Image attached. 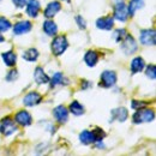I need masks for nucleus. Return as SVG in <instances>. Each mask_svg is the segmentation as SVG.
<instances>
[{"label":"nucleus","mask_w":156,"mask_h":156,"mask_svg":"<svg viewBox=\"0 0 156 156\" xmlns=\"http://www.w3.org/2000/svg\"><path fill=\"white\" fill-rule=\"evenodd\" d=\"M105 137V132H102V130L96 129L95 131H83L79 135V140L83 144H91V143H96V142H101L102 138Z\"/></svg>","instance_id":"f257e3e1"},{"label":"nucleus","mask_w":156,"mask_h":156,"mask_svg":"<svg viewBox=\"0 0 156 156\" xmlns=\"http://www.w3.org/2000/svg\"><path fill=\"white\" fill-rule=\"evenodd\" d=\"M155 119V113L151 109H143L139 108L133 114L132 120L135 124H140V122H151Z\"/></svg>","instance_id":"f03ea898"},{"label":"nucleus","mask_w":156,"mask_h":156,"mask_svg":"<svg viewBox=\"0 0 156 156\" xmlns=\"http://www.w3.org/2000/svg\"><path fill=\"white\" fill-rule=\"evenodd\" d=\"M69 47V42L67 39L64 35H59L55 36L54 40L52 41V52L54 55H61Z\"/></svg>","instance_id":"7ed1b4c3"},{"label":"nucleus","mask_w":156,"mask_h":156,"mask_svg":"<svg viewBox=\"0 0 156 156\" xmlns=\"http://www.w3.org/2000/svg\"><path fill=\"white\" fill-rule=\"evenodd\" d=\"M17 125L16 121H13L10 117H6L0 120V132L4 136H10L17 131Z\"/></svg>","instance_id":"20e7f679"},{"label":"nucleus","mask_w":156,"mask_h":156,"mask_svg":"<svg viewBox=\"0 0 156 156\" xmlns=\"http://www.w3.org/2000/svg\"><path fill=\"white\" fill-rule=\"evenodd\" d=\"M120 42H121V49L125 54H133L137 51V43L131 35L127 34Z\"/></svg>","instance_id":"39448f33"},{"label":"nucleus","mask_w":156,"mask_h":156,"mask_svg":"<svg viewBox=\"0 0 156 156\" xmlns=\"http://www.w3.org/2000/svg\"><path fill=\"white\" fill-rule=\"evenodd\" d=\"M139 40L145 46H155L156 36L155 30L154 29H145V30H140V35Z\"/></svg>","instance_id":"423d86ee"},{"label":"nucleus","mask_w":156,"mask_h":156,"mask_svg":"<svg viewBox=\"0 0 156 156\" xmlns=\"http://www.w3.org/2000/svg\"><path fill=\"white\" fill-rule=\"evenodd\" d=\"M117 83V75L113 71H103L101 75V85L105 88H112Z\"/></svg>","instance_id":"0eeeda50"},{"label":"nucleus","mask_w":156,"mask_h":156,"mask_svg":"<svg viewBox=\"0 0 156 156\" xmlns=\"http://www.w3.org/2000/svg\"><path fill=\"white\" fill-rule=\"evenodd\" d=\"M127 17H129L127 6L122 1H119L114 6V18L119 22H125L127 20Z\"/></svg>","instance_id":"6e6552de"},{"label":"nucleus","mask_w":156,"mask_h":156,"mask_svg":"<svg viewBox=\"0 0 156 156\" xmlns=\"http://www.w3.org/2000/svg\"><path fill=\"white\" fill-rule=\"evenodd\" d=\"M53 115L55 118V120L60 122V124H64V122H66L67 121V119H69V112H67V109H66V107L65 106H57L54 109H53Z\"/></svg>","instance_id":"1a4fd4ad"},{"label":"nucleus","mask_w":156,"mask_h":156,"mask_svg":"<svg viewBox=\"0 0 156 156\" xmlns=\"http://www.w3.org/2000/svg\"><path fill=\"white\" fill-rule=\"evenodd\" d=\"M15 121L20 125V126H29L33 121L31 115L29 114V112L27 111H20L16 115H15Z\"/></svg>","instance_id":"9d476101"},{"label":"nucleus","mask_w":156,"mask_h":156,"mask_svg":"<svg viewBox=\"0 0 156 156\" xmlns=\"http://www.w3.org/2000/svg\"><path fill=\"white\" fill-rule=\"evenodd\" d=\"M61 9V5L59 1H52L48 4V6L46 7V10L43 11V16L46 18H53Z\"/></svg>","instance_id":"9b49d317"},{"label":"nucleus","mask_w":156,"mask_h":156,"mask_svg":"<svg viewBox=\"0 0 156 156\" xmlns=\"http://www.w3.org/2000/svg\"><path fill=\"white\" fill-rule=\"evenodd\" d=\"M42 100V96L40 95L39 93H35V91H31L29 94L25 95V98H23V103L28 107H33V106H36L39 105Z\"/></svg>","instance_id":"f8f14e48"},{"label":"nucleus","mask_w":156,"mask_h":156,"mask_svg":"<svg viewBox=\"0 0 156 156\" xmlns=\"http://www.w3.org/2000/svg\"><path fill=\"white\" fill-rule=\"evenodd\" d=\"M30 29H31V23L29 20H20L16 25H13V33H15V35L25 34V33L30 31Z\"/></svg>","instance_id":"ddd939ff"},{"label":"nucleus","mask_w":156,"mask_h":156,"mask_svg":"<svg viewBox=\"0 0 156 156\" xmlns=\"http://www.w3.org/2000/svg\"><path fill=\"white\" fill-rule=\"evenodd\" d=\"M27 2H28L27 4V13H28V16H30L33 18L37 17V15L40 12V2L37 0H29Z\"/></svg>","instance_id":"4468645a"},{"label":"nucleus","mask_w":156,"mask_h":156,"mask_svg":"<svg viewBox=\"0 0 156 156\" xmlns=\"http://www.w3.org/2000/svg\"><path fill=\"white\" fill-rule=\"evenodd\" d=\"M113 24H114V20L111 16L102 17V18H98L96 20V27L98 29H102V30H111L113 28Z\"/></svg>","instance_id":"2eb2a0df"},{"label":"nucleus","mask_w":156,"mask_h":156,"mask_svg":"<svg viewBox=\"0 0 156 156\" xmlns=\"http://www.w3.org/2000/svg\"><path fill=\"white\" fill-rule=\"evenodd\" d=\"M127 117H129V113L124 107H120V108L112 111V119L113 120H118L120 122H124L127 119Z\"/></svg>","instance_id":"dca6fc26"},{"label":"nucleus","mask_w":156,"mask_h":156,"mask_svg":"<svg viewBox=\"0 0 156 156\" xmlns=\"http://www.w3.org/2000/svg\"><path fill=\"white\" fill-rule=\"evenodd\" d=\"M34 78L37 84H47L49 82V77L44 73L42 67H36V70L34 72Z\"/></svg>","instance_id":"f3484780"},{"label":"nucleus","mask_w":156,"mask_h":156,"mask_svg":"<svg viewBox=\"0 0 156 156\" xmlns=\"http://www.w3.org/2000/svg\"><path fill=\"white\" fill-rule=\"evenodd\" d=\"M144 66H145V62H144L143 58L136 57V58L131 61L130 69H131V72H132V73H138V72H140V71L144 69Z\"/></svg>","instance_id":"a211bd4d"},{"label":"nucleus","mask_w":156,"mask_h":156,"mask_svg":"<svg viewBox=\"0 0 156 156\" xmlns=\"http://www.w3.org/2000/svg\"><path fill=\"white\" fill-rule=\"evenodd\" d=\"M84 61H85V64H87L88 66L93 67V66H95V65L98 64V54L95 51H88V52L85 53V55H84Z\"/></svg>","instance_id":"6ab92c4d"},{"label":"nucleus","mask_w":156,"mask_h":156,"mask_svg":"<svg viewBox=\"0 0 156 156\" xmlns=\"http://www.w3.org/2000/svg\"><path fill=\"white\" fill-rule=\"evenodd\" d=\"M43 31L48 35V36H54L58 31V27L53 20H46L43 23Z\"/></svg>","instance_id":"aec40b11"},{"label":"nucleus","mask_w":156,"mask_h":156,"mask_svg":"<svg viewBox=\"0 0 156 156\" xmlns=\"http://www.w3.org/2000/svg\"><path fill=\"white\" fill-rule=\"evenodd\" d=\"M2 60H4V62H5V65L6 66H10V67H12V66H15L16 65V60H17V55L12 52V51H9V52H5V53H2Z\"/></svg>","instance_id":"412c9836"},{"label":"nucleus","mask_w":156,"mask_h":156,"mask_svg":"<svg viewBox=\"0 0 156 156\" xmlns=\"http://www.w3.org/2000/svg\"><path fill=\"white\" fill-rule=\"evenodd\" d=\"M144 6V0H130L129 7H127V12L130 16H133L136 13L137 10L142 9Z\"/></svg>","instance_id":"4be33fe9"},{"label":"nucleus","mask_w":156,"mask_h":156,"mask_svg":"<svg viewBox=\"0 0 156 156\" xmlns=\"http://www.w3.org/2000/svg\"><path fill=\"white\" fill-rule=\"evenodd\" d=\"M70 112L73 114V115H82L84 113V107L78 102V101H73L71 105H70Z\"/></svg>","instance_id":"5701e85b"},{"label":"nucleus","mask_w":156,"mask_h":156,"mask_svg":"<svg viewBox=\"0 0 156 156\" xmlns=\"http://www.w3.org/2000/svg\"><path fill=\"white\" fill-rule=\"evenodd\" d=\"M37 58H39V52L35 48H30V49L25 51L23 54V59H25L28 61H35Z\"/></svg>","instance_id":"b1692460"},{"label":"nucleus","mask_w":156,"mask_h":156,"mask_svg":"<svg viewBox=\"0 0 156 156\" xmlns=\"http://www.w3.org/2000/svg\"><path fill=\"white\" fill-rule=\"evenodd\" d=\"M64 80H65V78L62 76V73L57 72V73H54V76H53L52 80H51V85L52 87H55L58 84H64Z\"/></svg>","instance_id":"393cba45"},{"label":"nucleus","mask_w":156,"mask_h":156,"mask_svg":"<svg viewBox=\"0 0 156 156\" xmlns=\"http://www.w3.org/2000/svg\"><path fill=\"white\" fill-rule=\"evenodd\" d=\"M11 28V22L4 17H0V31H7Z\"/></svg>","instance_id":"a878e982"},{"label":"nucleus","mask_w":156,"mask_h":156,"mask_svg":"<svg viewBox=\"0 0 156 156\" xmlns=\"http://www.w3.org/2000/svg\"><path fill=\"white\" fill-rule=\"evenodd\" d=\"M126 35H127V31H126L125 29H118V30H115V33H114L113 36H114V40H115L117 42H120Z\"/></svg>","instance_id":"bb28decb"},{"label":"nucleus","mask_w":156,"mask_h":156,"mask_svg":"<svg viewBox=\"0 0 156 156\" xmlns=\"http://www.w3.org/2000/svg\"><path fill=\"white\" fill-rule=\"evenodd\" d=\"M145 73H147V77L150 78V79H155L156 77V67L154 64H151V65H149L148 67H147V71H145Z\"/></svg>","instance_id":"cd10ccee"},{"label":"nucleus","mask_w":156,"mask_h":156,"mask_svg":"<svg viewBox=\"0 0 156 156\" xmlns=\"http://www.w3.org/2000/svg\"><path fill=\"white\" fill-rule=\"evenodd\" d=\"M147 105H148V103H147V102H143V101H132L131 107H132L133 109H139V108H144Z\"/></svg>","instance_id":"c85d7f7f"},{"label":"nucleus","mask_w":156,"mask_h":156,"mask_svg":"<svg viewBox=\"0 0 156 156\" xmlns=\"http://www.w3.org/2000/svg\"><path fill=\"white\" fill-rule=\"evenodd\" d=\"M17 77H18V72H17V70H11V71L9 72V75L6 76V80L12 82V80L17 79Z\"/></svg>","instance_id":"c756f323"},{"label":"nucleus","mask_w":156,"mask_h":156,"mask_svg":"<svg viewBox=\"0 0 156 156\" xmlns=\"http://www.w3.org/2000/svg\"><path fill=\"white\" fill-rule=\"evenodd\" d=\"M76 22L78 23V27H79L80 29H85V28H87V23H85V20H83V17L77 16V17H76Z\"/></svg>","instance_id":"7c9ffc66"},{"label":"nucleus","mask_w":156,"mask_h":156,"mask_svg":"<svg viewBox=\"0 0 156 156\" xmlns=\"http://www.w3.org/2000/svg\"><path fill=\"white\" fill-rule=\"evenodd\" d=\"M12 1H13V4H15L17 7L22 9V7H24V6H25V4H27V1H28V0H12Z\"/></svg>","instance_id":"2f4dec72"},{"label":"nucleus","mask_w":156,"mask_h":156,"mask_svg":"<svg viewBox=\"0 0 156 156\" xmlns=\"http://www.w3.org/2000/svg\"><path fill=\"white\" fill-rule=\"evenodd\" d=\"M84 84H82V89H87V88H89L91 84H90V82H87V80H84L83 82Z\"/></svg>","instance_id":"473e14b6"},{"label":"nucleus","mask_w":156,"mask_h":156,"mask_svg":"<svg viewBox=\"0 0 156 156\" xmlns=\"http://www.w3.org/2000/svg\"><path fill=\"white\" fill-rule=\"evenodd\" d=\"M4 36H2V35H0V42H4Z\"/></svg>","instance_id":"72a5a7b5"},{"label":"nucleus","mask_w":156,"mask_h":156,"mask_svg":"<svg viewBox=\"0 0 156 156\" xmlns=\"http://www.w3.org/2000/svg\"><path fill=\"white\" fill-rule=\"evenodd\" d=\"M64 1H70V0H64Z\"/></svg>","instance_id":"f704fd0d"}]
</instances>
